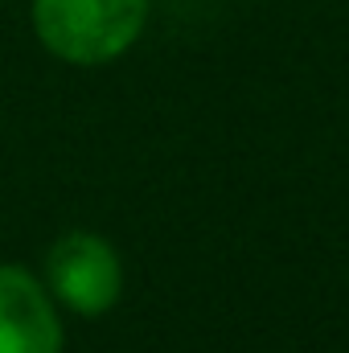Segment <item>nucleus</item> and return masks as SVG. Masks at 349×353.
<instances>
[{
  "instance_id": "obj_1",
  "label": "nucleus",
  "mask_w": 349,
  "mask_h": 353,
  "mask_svg": "<svg viewBox=\"0 0 349 353\" xmlns=\"http://www.w3.org/2000/svg\"><path fill=\"white\" fill-rule=\"evenodd\" d=\"M148 25V0H33L37 41L74 66H103L128 54Z\"/></svg>"
},
{
  "instance_id": "obj_2",
  "label": "nucleus",
  "mask_w": 349,
  "mask_h": 353,
  "mask_svg": "<svg viewBox=\"0 0 349 353\" xmlns=\"http://www.w3.org/2000/svg\"><path fill=\"white\" fill-rule=\"evenodd\" d=\"M46 288L79 316H103L123 292V263L103 234L70 230L46 255Z\"/></svg>"
},
{
  "instance_id": "obj_3",
  "label": "nucleus",
  "mask_w": 349,
  "mask_h": 353,
  "mask_svg": "<svg viewBox=\"0 0 349 353\" xmlns=\"http://www.w3.org/2000/svg\"><path fill=\"white\" fill-rule=\"evenodd\" d=\"M0 353H62L50 288L17 263H0Z\"/></svg>"
}]
</instances>
